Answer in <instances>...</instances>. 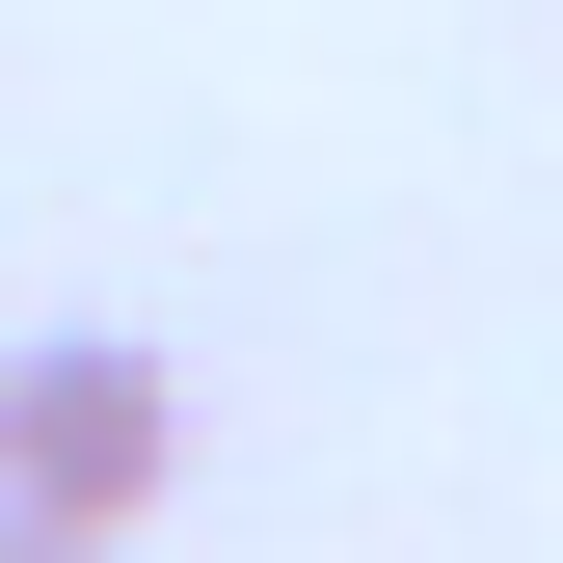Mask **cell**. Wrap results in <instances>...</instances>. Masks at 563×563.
<instances>
[{"label": "cell", "mask_w": 563, "mask_h": 563, "mask_svg": "<svg viewBox=\"0 0 563 563\" xmlns=\"http://www.w3.org/2000/svg\"><path fill=\"white\" fill-rule=\"evenodd\" d=\"M162 483H188V376H162V349H108V322L0 349V510H54V537H134Z\"/></svg>", "instance_id": "cell-1"}, {"label": "cell", "mask_w": 563, "mask_h": 563, "mask_svg": "<svg viewBox=\"0 0 563 563\" xmlns=\"http://www.w3.org/2000/svg\"><path fill=\"white\" fill-rule=\"evenodd\" d=\"M0 563H108V537H54V510H0Z\"/></svg>", "instance_id": "cell-2"}]
</instances>
